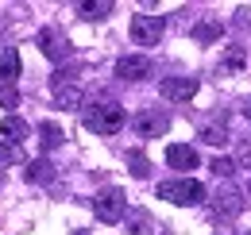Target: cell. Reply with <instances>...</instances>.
I'll use <instances>...</instances> for the list:
<instances>
[{
    "mask_svg": "<svg viewBox=\"0 0 251 235\" xmlns=\"http://www.w3.org/2000/svg\"><path fill=\"white\" fill-rule=\"evenodd\" d=\"M248 193H251V181H248Z\"/></svg>",
    "mask_w": 251,
    "mask_h": 235,
    "instance_id": "30",
    "label": "cell"
},
{
    "mask_svg": "<svg viewBox=\"0 0 251 235\" xmlns=\"http://www.w3.org/2000/svg\"><path fill=\"white\" fill-rule=\"evenodd\" d=\"M62 143H66V131L54 123V119H43V123H39V147L43 150H58Z\"/></svg>",
    "mask_w": 251,
    "mask_h": 235,
    "instance_id": "15",
    "label": "cell"
},
{
    "mask_svg": "<svg viewBox=\"0 0 251 235\" xmlns=\"http://www.w3.org/2000/svg\"><path fill=\"white\" fill-rule=\"evenodd\" d=\"M27 181H31V185H50V181H54L50 158H35V162H27Z\"/></svg>",
    "mask_w": 251,
    "mask_h": 235,
    "instance_id": "17",
    "label": "cell"
},
{
    "mask_svg": "<svg viewBox=\"0 0 251 235\" xmlns=\"http://www.w3.org/2000/svg\"><path fill=\"white\" fill-rule=\"evenodd\" d=\"M220 35H224V24H220V20H201V24H193V43H197V47H213Z\"/></svg>",
    "mask_w": 251,
    "mask_h": 235,
    "instance_id": "14",
    "label": "cell"
},
{
    "mask_svg": "<svg viewBox=\"0 0 251 235\" xmlns=\"http://www.w3.org/2000/svg\"><path fill=\"white\" fill-rule=\"evenodd\" d=\"M127 170H131V177H147V174H151L147 154H143V150H131V154H127Z\"/></svg>",
    "mask_w": 251,
    "mask_h": 235,
    "instance_id": "21",
    "label": "cell"
},
{
    "mask_svg": "<svg viewBox=\"0 0 251 235\" xmlns=\"http://www.w3.org/2000/svg\"><path fill=\"white\" fill-rule=\"evenodd\" d=\"M35 47H39V54L47 62H54V66H66L70 54H74V47H70V39H66L58 27H43L35 35Z\"/></svg>",
    "mask_w": 251,
    "mask_h": 235,
    "instance_id": "4",
    "label": "cell"
},
{
    "mask_svg": "<svg viewBox=\"0 0 251 235\" xmlns=\"http://www.w3.org/2000/svg\"><path fill=\"white\" fill-rule=\"evenodd\" d=\"M197 89H201L197 77H162V81H158V93H162L166 100H174V104L193 100V96H197Z\"/></svg>",
    "mask_w": 251,
    "mask_h": 235,
    "instance_id": "8",
    "label": "cell"
},
{
    "mask_svg": "<svg viewBox=\"0 0 251 235\" xmlns=\"http://www.w3.org/2000/svg\"><path fill=\"white\" fill-rule=\"evenodd\" d=\"M213 212H217L220 220L240 216V212H244V197H240V189H236V185H224L217 197H213Z\"/></svg>",
    "mask_w": 251,
    "mask_h": 235,
    "instance_id": "9",
    "label": "cell"
},
{
    "mask_svg": "<svg viewBox=\"0 0 251 235\" xmlns=\"http://www.w3.org/2000/svg\"><path fill=\"white\" fill-rule=\"evenodd\" d=\"M244 62H248L244 47H228L224 58H220V73H236V70H244Z\"/></svg>",
    "mask_w": 251,
    "mask_h": 235,
    "instance_id": "20",
    "label": "cell"
},
{
    "mask_svg": "<svg viewBox=\"0 0 251 235\" xmlns=\"http://www.w3.org/2000/svg\"><path fill=\"white\" fill-rule=\"evenodd\" d=\"M0 135H4V143L20 147V143L31 135V127H27V119H24V116H4V119H0Z\"/></svg>",
    "mask_w": 251,
    "mask_h": 235,
    "instance_id": "12",
    "label": "cell"
},
{
    "mask_svg": "<svg viewBox=\"0 0 251 235\" xmlns=\"http://www.w3.org/2000/svg\"><path fill=\"white\" fill-rule=\"evenodd\" d=\"M127 31L135 47H158V39L166 35V16H131Z\"/></svg>",
    "mask_w": 251,
    "mask_h": 235,
    "instance_id": "6",
    "label": "cell"
},
{
    "mask_svg": "<svg viewBox=\"0 0 251 235\" xmlns=\"http://www.w3.org/2000/svg\"><path fill=\"white\" fill-rule=\"evenodd\" d=\"M16 77H20V50L12 43H4L0 47V85H12Z\"/></svg>",
    "mask_w": 251,
    "mask_h": 235,
    "instance_id": "13",
    "label": "cell"
},
{
    "mask_svg": "<svg viewBox=\"0 0 251 235\" xmlns=\"http://www.w3.org/2000/svg\"><path fill=\"white\" fill-rule=\"evenodd\" d=\"M70 235H89V232H85V228H74V232H70Z\"/></svg>",
    "mask_w": 251,
    "mask_h": 235,
    "instance_id": "28",
    "label": "cell"
},
{
    "mask_svg": "<svg viewBox=\"0 0 251 235\" xmlns=\"http://www.w3.org/2000/svg\"><path fill=\"white\" fill-rule=\"evenodd\" d=\"M131 127H135L139 139H158V135L170 131V112L166 108H139L135 119H131Z\"/></svg>",
    "mask_w": 251,
    "mask_h": 235,
    "instance_id": "5",
    "label": "cell"
},
{
    "mask_svg": "<svg viewBox=\"0 0 251 235\" xmlns=\"http://www.w3.org/2000/svg\"><path fill=\"white\" fill-rule=\"evenodd\" d=\"M127 228H131V235H155V220H151L147 208H135L127 216Z\"/></svg>",
    "mask_w": 251,
    "mask_h": 235,
    "instance_id": "19",
    "label": "cell"
},
{
    "mask_svg": "<svg viewBox=\"0 0 251 235\" xmlns=\"http://www.w3.org/2000/svg\"><path fill=\"white\" fill-rule=\"evenodd\" d=\"M244 235H251V232H244Z\"/></svg>",
    "mask_w": 251,
    "mask_h": 235,
    "instance_id": "31",
    "label": "cell"
},
{
    "mask_svg": "<svg viewBox=\"0 0 251 235\" xmlns=\"http://www.w3.org/2000/svg\"><path fill=\"white\" fill-rule=\"evenodd\" d=\"M81 119H85V127H89L93 135H116L127 123V112L116 100H108V104H85V116Z\"/></svg>",
    "mask_w": 251,
    "mask_h": 235,
    "instance_id": "1",
    "label": "cell"
},
{
    "mask_svg": "<svg viewBox=\"0 0 251 235\" xmlns=\"http://www.w3.org/2000/svg\"><path fill=\"white\" fill-rule=\"evenodd\" d=\"M197 139L205 143V147H224L232 135H228V119L224 116H213V119H205L201 127H197Z\"/></svg>",
    "mask_w": 251,
    "mask_h": 235,
    "instance_id": "11",
    "label": "cell"
},
{
    "mask_svg": "<svg viewBox=\"0 0 251 235\" xmlns=\"http://www.w3.org/2000/svg\"><path fill=\"white\" fill-rule=\"evenodd\" d=\"M4 166H20V147L0 143V170H4Z\"/></svg>",
    "mask_w": 251,
    "mask_h": 235,
    "instance_id": "25",
    "label": "cell"
},
{
    "mask_svg": "<svg viewBox=\"0 0 251 235\" xmlns=\"http://www.w3.org/2000/svg\"><path fill=\"white\" fill-rule=\"evenodd\" d=\"M0 108H8V116H16V108H20V89L16 85H0Z\"/></svg>",
    "mask_w": 251,
    "mask_h": 235,
    "instance_id": "22",
    "label": "cell"
},
{
    "mask_svg": "<svg viewBox=\"0 0 251 235\" xmlns=\"http://www.w3.org/2000/svg\"><path fill=\"white\" fill-rule=\"evenodd\" d=\"M62 85H77V70H70V66H58L54 70V77H50V93Z\"/></svg>",
    "mask_w": 251,
    "mask_h": 235,
    "instance_id": "24",
    "label": "cell"
},
{
    "mask_svg": "<svg viewBox=\"0 0 251 235\" xmlns=\"http://www.w3.org/2000/svg\"><path fill=\"white\" fill-rule=\"evenodd\" d=\"M244 116H248V119H251V100H248V104H244Z\"/></svg>",
    "mask_w": 251,
    "mask_h": 235,
    "instance_id": "29",
    "label": "cell"
},
{
    "mask_svg": "<svg viewBox=\"0 0 251 235\" xmlns=\"http://www.w3.org/2000/svg\"><path fill=\"white\" fill-rule=\"evenodd\" d=\"M151 73H155V62L147 58V54H120L116 58V77L120 81H143Z\"/></svg>",
    "mask_w": 251,
    "mask_h": 235,
    "instance_id": "7",
    "label": "cell"
},
{
    "mask_svg": "<svg viewBox=\"0 0 251 235\" xmlns=\"http://www.w3.org/2000/svg\"><path fill=\"white\" fill-rule=\"evenodd\" d=\"M77 16H81V20H108V16H112V4H108V0H81V4H77Z\"/></svg>",
    "mask_w": 251,
    "mask_h": 235,
    "instance_id": "18",
    "label": "cell"
},
{
    "mask_svg": "<svg viewBox=\"0 0 251 235\" xmlns=\"http://www.w3.org/2000/svg\"><path fill=\"white\" fill-rule=\"evenodd\" d=\"M158 197H162V201H170V205L189 208V205H201L209 193H205V185H201L197 177H170V181H162V185H158Z\"/></svg>",
    "mask_w": 251,
    "mask_h": 235,
    "instance_id": "2",
    "label": "cell"
},
{
    "mask_svg": "<svg viewBox=\"0 0 251 235\" xmlns=\"http://www.w3.org/2000/svg\"><path fill=\"white\" fill-rule=\"evenodd\" d=\"M89 208H93V216L100 224H120L127 216V197H124V189L108 185V189H100L93 201H89Z\"/></svg>",
    "mask_w": 251,
    "mask_h": 235,
    "instance_id": "3",
    "label": "cell"
},
{
    "mask_svg": "<svg viewBox=\"0 0 251 235\" xmlns=\"http://www.w3.org/2000/svg\"><path fill=\"white\" fill-rule=\"evenodd\" d=\"M232 162H236V170H251V135L236 143V154H232Z\"/></svg>",
    "mask_w": 251,
    "mask_h": 235,
    "instance_id": "23",
    "label": "cell"
},
{
    "mask_svg": "<svg viewBox=\"0 0 251 235\" xmlns=\"http://www.w3.org/2000/svg\"><path fill=\"white\" fill-rule=\"evenodd\" d=\"M166 166H170V170H197V166H201L197 147H189V143H170V147H166Z\"/></svg>",
    "mask_w": 251,
    "mask_h": 235,
    "instance_id": "10",
    "label": "cell"
},
{
    "mask_svg": "<svg viewBox=\"0 0 251 235\" xmlns=\"http://www.w3.org/2000/svg\"><path fill=\"white\" fill-rule=\"evenodd\" d=\"M54 104H58V108H66V112L85 108V93H81L77 85H62V89H54Z\"/></svg>",
    "mask_w": 251,
    "mask_h": 235,
    "instance_id": "16",
    "label": "cell"
},
{
    "mask_svg": "<svg viewBox=\"0 0 251 235\" xmlns=\"http://www.w3.org/2000/svg\"><path fill=\"white\" fill-rule=\"evenodd\" d=\"M209 170H213L217 177H232V174H236V162H232V158H213Z\"/></svg>",
    "mask_w": 251,
    "mask_h": 235,
    "instance_id": "26",
    "label": "cell"
},
{
    "mask_svg": "<svg viewBox=\"0 0 251 235\" xmlns=\"http://www.w3.org/2000/svg\"><path fill=\"white\" fill-rule=\"evenodd\" d=\"M236 27H251V8H236Z\"/></svg>",
    "mask_w": 251,
    "mask_h": 235,
    "instance_id": "27",
    "label": "cell"
}]
</instances>
